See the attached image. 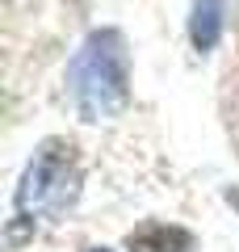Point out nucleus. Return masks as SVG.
<instances>
[{"mask_svg":"<svg viewBox=\"0 0 239 252\" xmlns=\"http://www.w3.org/2000/svg\"><path fill=\"white\" fill-rule=\"evenodd\" d=\"M67 84L84 122H105L122 114L130 97V59H126V38L118 30H97L84 38L67 63Z\"/></svg>","mask_w":239,"mask_h":252,"instance_id":"f257e3e1","label":"nucleus"},{"mask_svg":"<svg viewBox=\"0 0 239 252\" xmlns=\"http://www.w3.org/2000/svg\"><path fill=\"white\" fill-rule=\"evenodd\" d=\"M80 198V160L76 147L63 139H46L34 152L26 177L17 185V210L21 219H63L67 206Z\"/></svg>","mask_w":239,"mask_h":252,"instance_id":"f03ea898","label":"nucleus"},{"mask_svg":"<svg viewBox=\"0 0 239 252\" xmlns=\"http://www.w3.org/2000/svg\"><path fill=\"white\" fill-rule=\"evenodd\" d=\"M189 244H193V235L185 227H164V223L139 227V231L126 235V248L130 252H185Z\"/></svg>","mask_w":239,"mask_h":252,"instance_id":"7ed1b4c3","label":"nucleus"},{"mask_svg":"<svg viewBox=\"0 0 239 252\" xmlns=\"http://www.w3.org/2000/svg\"><path fill=\"white\" fill-rule=\"evenodd\" d=\"M227 17V0H193V17H189V38L197 51H214Z\"/></svg>","mask_w":239,"mask_h":252,"instance_id":"20e7f679","label":"nucleus"},{"mask_svg":"<svg viewBox=\"0 0 239 252\" xmlns=\"http://www.w3.org/2000/svg\"><path fill=\"white\" fill-rule=\"evenodd\" d=\"M92 252H105V248H92Z\"/></svg>","mask_w":239,"mask_h":252,"instance_id":"39448f33","label":"nucleus"}]
</instances>
